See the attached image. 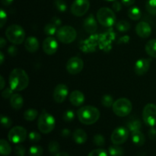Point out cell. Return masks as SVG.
Masks as SVG:
<instances>
[{"instance_id":"cell-1","label":"cell","mask_w":156,"mask_h":156,"mask_svg":"<svg viewBox=\"0 0 156 156\" xmlns=\"http://www.w3.org/2000/svg\"><path fill=\"white\" fill-rule=\"evenodd\" d=\"M29 84V78L27 73L20 68L14 69L9 75V85L14 91H22Z\"/></svg>"},{"instance_id":"cell-2","label":"cell","mask_w":156,"mask_h":156,"mask_svg":"<svg viewBox=\"0 0 156 156\" xmlns=\"http://www.w3.org/2000/svg\"><path fill=\"white\" fill-rule=\"evenodd\" d=\"M77 116L79 121L82 123L91 125L98 120L100 117V111L95 107L87 105L78 110Z\"/></svg>"},{"instance_id":"cell-3","label":"cell","mask_w":156,"mask_h":156,"mask_svg":"<svg viewBox=\"0 0 156 156\" xmlns=\"http://www.w3.org/2000/svg\"><path fill=\"white\" fill-rule=\"evenodd\" d=\"M55 125L56 120L53 116L44 110L38 118L37 126L39 130L44 134H48L54 129Z\"/></svg>"},{"instance_id":"cell-4","label":"cell","mask_w":156,"mask_h":156,"mask_svg":"<svg viewBox=\"0 0 156 156\" xmlns=\"http://www.w3.org/2000/svg\"><path fill=\"white\" fill-rule=\"evenodd\" d=\"M5 36L11 43L15 45H18L24 41L25 32L24 29L18 24H12L6 29Z\"/></svg>"},{"instance_id":"cell-5","label":"cell","mask_w":156,"mask_h":156,"mask_svg":"<svg viewBox=\"0 0 156 156\" xmlns=\"http://www.w3.org/2000/svg\"><path fill=\"white\" fill-rule=\"evenodd\" d=\"M112 109L116 115L120 117H124L130 114L133 109V105L129 99L121 98L114 101Z\"/></svg>"},{"instance_id":"cell-6","label":"cell","mask_w":156,"mask_h":156,"mask_svg":"<svg viewBox=\"0 0 156 156\" xmlns=\"http://www.w3.org/2000/svg\"><path fill=\"white\" fill-rule=\"evenodd\" d=\"M97 19L102 26L112 27L116 22V15L114 11L107 7L101 8L97 12Z\"/></svg>"},{"instance_id":"cell-7","label":"cell","mask_w":156,"mask_h":156,"mask_svg":"<svg viewBox=\"0 0 156 156\" xmlns=\"http://www.w3.org/2000/svg\"><path fill=\"white\" fill-rule=\"evenodd\" d=\"M56 36L60 42L68 44H71L76 40L77 32L76 29L71 26H63L57 30Z\"/></svg>"},{"instance_id":"cell-8","label":"cell","mask_w":156,"mask_h":156,"mask_svg":"<svg viewBox=\"0 0 156 156\" xmlns=\"http://www.w3.org/2000/svg\"><path fill=\"white\" fill-rule=\"evenodd\" d=\"M143 119L144 123L149 126H156V105L148 104L144 107L143 111Z\"/></svg>"},{"instance_id":"cell-9","label":"cell","mask_w":156,"mask_h":156,"mask_svg":"<svg viewBox=\"0 0 156 156\" xmlns=\"http://www.w3.org/2000/svg\"><path fill=\"white\" fill-rule=\"evenodd\" d=\"M9 140L15 144L22 143L27 138V130L21 126H17L10 129L8 134Z\"/></svg>"},{"instance_id":"cell-10","label":"cell","mask_w":156,"mask_h":156,"mask_svg":"<svg viewBox=\"0 0 156 156\" xmlns=\"http://www.w3.org/2000/svg\"><path fill=\"white\" fill-rule=\"evenodd\" d=\"M90 7L89 0H75L71 5V12L76 17L83 16Z\"/></svg>"},{"instance_id":"cell-11","label":"cell","mask_w":156,"mask_h":156,"mask_svg":"<svg viewBox=\"0 0 156 156\" xmlns=\"http://www.w3.org/2000/svg\"><path fill=\"white\" fill-rule=\"evenodd\" d=\"M129 130L124 126H119L113 131L111 134V142L114 145H121L127 140Z\"/></svg>"},{"instance_id":"cell-12","label":"cell","mask_w":156,"mask_h":156,"mask_svg":"<svg viewBox=\"0 0 156 156\" xmlns=\"http://www.w3.org/2000/svg\"><path fill=\"white\" fill-rule=\"evenodd\" d=\"M83 60L77 56L70 58L66 63L67 72L71 75H76L80 73L83 69Z\"/></svg>"},{"instance_id":"cell-13","label":"cell","mask_w":156,"mask_h":156,"mask_svg":"<svg viewBox=\"0 0 156 156\" xmlns=\"http://www.w3.org/2000/svg\"><path fill=\"white\" fill-rule=\"evenodd\" d=\"M69 94V88L65 84H59L53 91V99L56 103H62Z\"/></svg>"},{"instance_id":"cell-14","label":"cell","mask_w":156,"mask_h":156,"mask_svg":"<svg viewBox=\"0 0 156 156\" xmlns=\"http://www.w3.org/2000/svg\"><path fill=\"white\" fill-rule=\"evenodd\" d=\"M152 60L151 59H138L136 62L135 66H134V71L137 76H143L149 71L150 68V64Z\"/></svg>"},{"instance_id":"cell-15","label":"cell","mask_w":156,"mask_h":156,"mask_svg":"<svg viewBox=\"0 0 156 156\" xmlns=\"http://www.w3.org/2000/svg\"><path fill=\"white\" fill-rule=\"evenodd\" d=\"M58 49V43L53 37H48L43 42V50L47 55H53Z\"/></svg>"},{"instance_id":"cell-16","label":"cell","mask_w":156,"mask_h":156,"mask_svg":"<svg viewBox=\"0 0 156 156\" xmlns=\"http://www.w3.org/2000/svg\"><path fill=\"white\" fill-rule=\"evenodd\" d=\"M99 37L97 35H93L88 40L83 41L80 44V48L82 51L89 53L95 50V47L98 43Z\"/></svg>"},{"instance_id":"cell-17","label":"cell","mask_w":156,"mask_h":156,"mask_svg":"<svg viewBox=\"0 0 156 156\" xmlns=\"http://www.w3.org/2000/svg\"><path fill=\"white\" fill-rule=\"evenodd\" d=\"M136 32L140 37L147 38L152 34V28L148 23L145 21H140L136 26Z\"/></svg>"},{"instance_id":"cell-18","label":"cell","mask_w":156,"mask_h":156,"mask_svg":"<svg viewBox=\"0 0 156 156\" xmlns=\"http://www.w3.org/2000/svg\"><path fill=\"white\" fill-rule=\"evenodd\" d=\"M84 29L85 31L88 34H94L95 33L98 29L97 21L94 18V15H89L84 21L83 24Z\"/></svg>"},{"instance_id":"cell-19","label":"cell","mask_w":156,"mask_h":156,"mask_svg":"<svg viewBox=\"0 0 156 156\" xmlns=\"http://www.w3.org/2000/svg\"><path fill=\"white\" fill-rule=\"evenodd\" d=\"M69 101L73 105L76 107H79L85 101V95L82 91L76 90L70 94Z\"/></svg>"},{"instance_id":"cell-20","label":"cell","mask_w":156,"mask_h":156,"mask_svg":"<svg viewBox=\"0 0 156 156\" xmlns=\"http://www.w3.org/2000/svg\"><path fill=\"white\" fill-rule=\"evenodd\" d=\"M24 47L30 53H35L39 49V41L35 37H29L24 41Z\"/></svg>"},{"instance_id":"cell-21","label":"cell","mask_w":156,"mask_h":156,"mask_svg":"<svg viewBox=\"0 0 156 156\" xmlns=\"http://www.w3.org/2000/svg\"><path fill=\"white\" fill-rule=\"evenodd\" d=\"M73 140L77 144L80 145L83 144V143H85L87 141L88 136H87V133H85V130L82 129H77L73 132Z\"/></svg>"},{"instance_id":"cell-22","label":"cell","mask_w":156,"mask_h":156,"mask_svg":"<svg viewBox=\"0 0 156 156\" xmlns=\"http://www.w3.org/2000/svg\"><path fill=\"white\" fill-rule=\"evenodd\" d=\"M10 105L15 110H20L24 105V99L19 94H13L10 98Z\"/></svg>"},{"instance_id":"cell-23","label":"cell","mask_w":156,"mask_h":156,"mask_svg":"<svg viewBox=\"0 0 156 156\" xmlns=\"http://www.w3.org/2000/svg\"><path fill=\"white\" fill-rule=\"evenodd\" d=\"M132 141L136 146H143L146 143V138L143 133L140 130L132 133Z\"/></svg>"},{"instance_id":"cell-24","label":"cell","mask_w":156,"mask_h":156,"mask_svg":"<svg viewBox=\"0 0 156 156\" xmlns=\"http://www.w3.org/2000/svg\"><path fill=\"white\" fill-rule=\"evenodd\" d=\"M146 52L151 57L156 58V39L148 41L145 47Z\"/></svg>"},{"instance_id":"cell-25","label":"cell","mask_w":156,"mask_h":156,"mask_svg":"<svg viewBox=\"0 0 156 156\" xmlns=\"http://www.w3.org/2000/svg\"><path fill=\"white\" fill-rule=\"evenodd\" d=\"M127 129L130 131L131 133L135 132V131L140 130V129L142 128V123L139 119L134 118L131 119L129 121L127 122Z\"/></svg>"},{"instance_id":"cell-26","label":"cell","mask_w":156,"mask_h":156,"mask_svg":"<svg viewBox=\"0 0 156 156\" xmlns=\"http://www.w3.org/2000/svg\"><path fill=\"white\" fill-rule=\"evenodd\" d=\"M0 152L3 156H8L12 152V147L5 140L2 139L0 140Z\"/></svg>"},{"instance_id":"cell-27","label":"cell","mask_w":156,"mask_h":156,"mask_svg":"<svg viewBox=\"0 0 156 156\" xmlns=\"http://www.w3.org/2000/svg\"><path fill=\"white\" fill-rule=\"evenodd\" d=\"M128 17L133 21H138L141 18L142 12L138 7H132L128 10Z\"/></svg>"},{"instance_id":"cell-28","label":"cell","mask_w":156,"mask_h":156,"mask_svg":"<svg viewBox=\"0 0 156 156\" xmlns=\"http://www.w3.org/2000/svg\"><path fill=\"white\" fill-rule=\"evenodd\" d=\"M108 152L111 156H123L124 155V150L119 145H113L110 146Z\"/></svg>"},{"instance_id":"cell-29","label":"cell","mask_w":156,"mask_h":156,"mask_svg":"<svg viewBox=\"0 0 156 156\" xmlns=\"http://www.w3.org/2000/svg\"><path fill=\"white\" fill-rule=\"evenodd\" d=\"M38 115V111L37 110L33 109V108H30L24 111V118L27 121H33L37 118Z\"/></svg>"},{"instance_id":"cell-30","label":"cell","mask_w":156,"mask_h":156,"mask_svg":"<svg viewBox=\"0 0 156 156\" xmlns=\"http://www.w3.org/2000/svg\"><path fill=\"white\" fill-rule=\"evenodd\" d=\"M44 33L48 36H53L57 33V27L53 22L48 23L44 27Z\"/></svg>"},{"instance_id":"cell-31","label":"cell","mask_w":156,"mask_h":156,"mask_svg":"<svg viewBox=\"0 0 156 156\" xmlns=\"http://www.w3.org/2000/svg\"><path fill=\"white\" fill-rule=\"evenodd\" d=\"M116 28L120 32H126L130 29V24L127 21L122 20L116 24Z\"/></svg>"},{"instance_id":"cell-32","label":"cell","mask_w":156,"mask_h":156,"mask_svg":"<svg viewBox=\"0 0 156 156\" xmlns=\"http://www.w3.org/2000/svg\"><path fill=\"white\" fill-rule=\"evenodd\" d=\"M114 103V98L110 94H105L101 98V104L105 108H111L113 106Z\"/></svg>"},{"instance_id":"cell-33","label":"cell","mask_w":156,"mask_h":156,"mask_svg":"<svg viewBox=\"0 0 156 156\" xmlns=\"http://www.w3.org/2000/svg\"><path fill=\"white\" fill-rule=\"evenodd\" d=\"M30 156H41L44 152V149L40 146H32L29 149Z\"/></svg>"},{"instance_id":"cell-34","label":"cell","mask_w":156,"mask_h":156,"mask_svg":"<svg viewBox=\"0 0 156 156\" xmlns=\"http://www.w3.org/2000/svg\"><path fill=\"white\" fill-rule=\"evenodd\" d=\"M146 9L151 15H156V0H148L146 4Z\"/></svg>"},{"instance_id":"cell-35","label":"cell","mask_w":156,"mask_h":156,"mask_svg":"<svg viewBox=\"0 0 156 156\" xmlns=\"http://www.w3.org/2000/svg\"><path fill=\"white\" fill-rule=\"evenodd\" d=\"M60 149V146H59V143L56 141H51L48 145V150L52 155H56L58 153Z\"/></svg>"},{"instance_id":"cell-36","label":"cell","mask_w":156,"mask_h":156,"mask_svg":"<svg viewBox=\"0 0 156 156\" xmlns=\"http://www.w3.org/2000/svg\"><path fill=\"white\" fill-rule=\"evenodd\" d=\"M54 6L60 12H66L67 9V4L64 0H55Z\"/></svg>"},{"instance_id":"cell-37","label":"cell","mask_w":156,"mask_h":156,"mask_svg":"<svg viewBox=\"0 0 156 156\" xmlns=\"http://www.w3.org/2000/svg\"><path fill=\"white\" fill-rule=\"evenodd\" d=\"M93 142L97 146H103L105 143V139L101 134H96L93 138Z\"/></svg>"},{"instance_id":"cell-38","label":"cell","mask_w":156,"mask_h":156,"mask_svg":"<svg viewBox=\"0 0 156 156\" xmlns=\"http://www.w3.org/2000/svg\"><path fill=\"white\" fill-rule=\"evenodd\" d=\"M75 118V113L74 111H71V110H68L64 112L63 115H62V119L64 121L66 122H72Z\"/></svg>"},{"instance_id":"cell-39","label":"cell","mask_w":156,"mask_h":156,"mask_svg":"<svg viewBox=\"0 0 156 156\" xmlns=\"http://www.w3.org/2000/svg\"><path fill=\"white\" fill-rule=\"evenodd\" d=\"M1 123L3 127L8 129V128L12 126V120L9 117H7V116L1 115Z\"/></svg>"},{"instance_id":"cell-40","label":"cell","mask_w":156,"mask_h":156,"mask_svg":"<svg viewBox=\"0 0 156 156\" xmlns=\"http://www.w3.org/2000/svg\"><path fill=\"white\" fill-rule=\"evenodd\" d=\"M28 138L30 142H32V143H37V142H39L41 140V136L38 133L35 132V131H32V132H30L29 133Z\"/></svg>"},{"instance_id":"cell-41","label":"cell","mask_w":156,"mask_h":156,"mask_svg":"<svg viewBox=\"0 0 156 156\" xmlns=\"http://www.w3.org/2000/svg\"><path fill=\"white\" fill-rule=\"evenodd\" d=\"M88 156H108V153L105 149H98L91 151Z\"/></svg>"},{"instance_id":"cell-42","label":"cell","mask_w":156,"mask_h":156,"mask_svg":"<svg viewBox=\"0 0 156 156\" xmlns=\"http://www.w3.org/2000/svg\"><path fill=\"white\" fill-rule=\"evenodd\" d=\"M26 152V149L22 145H17L15 147V153L17 156H24Z\"/></svg>"},{"instance_id":"cell-43","label":"cell","mask_w":156,"mask_h":156,"mask_svg":"<svg viewBox=\"0 0 156 156\" xmlns=\"http://www.w3.org/2000/svg\"><path fill=\"white\" fill-rule=\"evenodd\" d=\"M13 91L14 90L11 87H9V88H7L6 89L3 90L2 92V98L4 99H9L14 94Z\"/></svg>"},{"instance_id":"cell-44","label":"cell","mask_w":156,"mask_h":156,"mask_svg":"<svg viewBox=\"0 0 156 156\" xmlns=\"http://www.w3.org/2000/svg\"><path fill=\"white\" fill-rule=\"evenodd\" d=\"M7 21V14L3 9L0 10V27H3Z\"/></svg>"},{"instance_id":"cell-45","label":"cell","mask_w":156,"mask_h":156,"mask_svg":"<svg viewBox=\"0 0 156 156\" xmlns=\"http://www.w3.org/2000/svg\"><path fill=\"white\" fill-rule=\"evenodd\" d=\"M112 7H113V9H114V11H115V12H119L122 9V4L120 2L114 1V3H113Z\"/></svg>"},{"instance_id":"cell-46","label":"cell","mask_w":156,"mask_h":156,"mask_svg":"<svg viewBox=\"0 0 156 156\" xmlns=\"http://www.w3.org/2000/svg\"><path fill=\"white\" fill-rule=\"evenodd\" d=\"M8 53L10 56H15L17 55V53H18V49L16 48V47L15 46H11L9 47V48L8 49Z\"/></svg>"},{"instance_id":"cell-47","label":"cell","mask_w":156,"mask_h":156,"mask_svg":"<svg viewBox=\"0 0 156 156\" xmlns=\"http://www.w3.org/2000/svg\"><path fill=\"white\" fill-rule=\"evenodd\" d=\"M149 137L150 140H156V129L152 127L149 131Z\"/></svg>"},{"instance_id":"cell-48","label":"cell","mask_w":156,"mask_h":156,"mask_svg":"<svg viewBox=\"0 0 156 156\" xmlns=\"http://www.w3.org/2000/svg\"><path fill=\"white\" fill-rule=\"evenodd\" d=\"M51 22H53L56 27H59L61 25V24H62V20L59 18H58V17H53L51 20Z\"/></svg>"},{"instance_id":"cell-49","label":"cell","mask_w":156,"mask_h":156,"mask_svg":"<svg viewBox=\"0 0 156 156\" xmlns=\"http://www.w3.org/2000/svg\"><path fill=\"white\" fill-rule=\"evenodd\" d=\"M71 134V131L69 129H63L62 131H61V136L64 138H67L69 137Z\"/></svg>"},{"instance_id":"cell-50","label":"cell","mask_w":156,"mask_h":156,"mask_svg":"<svg viewBox=\"0 0 156 156\" xmlns=\"http://www.w3.org/2000/svg\"><path fill=\"white\" fill-rule=\"evenodd\" d=\"M121 2L125 6H130L135 3V0H121Z\"/></svg>"},{"instance_id":"cell-51","label":"cell","mask_w":156,"mask_h":156,"mask_svg":"<svg viewBox=\"0 0 156 156\" xmlns=\"http://www.w3.org/2000/svg\"><path fill=\"white\" fill-rule=\"evenodd\" d=\"M14 0H1L2 5H4L5 6H9L13 2Z\"/></svg>"},{"instance_id":"cell-52","label":"cell","mask_w":156,"mask_h":156,"mask_svg":"<svg viewBox=\"0 0 156 156\" xmlns=\"http://www.w3.org/2000/svg\"><path fill=\"white\" fill-rule=\"evenodd\" d=\"M0 82H1V85H0V89L3 90L5 85V79L2 76H0Z\"/></svg>"},{"instance_id":"cell-53","label":"cell","mask_w":156,"mask_h":156,"mask_svg":"<svg viewBox=\"0 0 156 156\" xmlns=\"http://www.w3.org/2000/svg\"><path fill=\"white\" fill-rule=\"evenodd\" d=\"M6 45V41L4 39V38L2 37L1 39H0V47H1V49H3L5 47V46Z\"/></svg>"},{"instance_id":"cell-54","label":"cell","mask_w":156,"mask_h":156,"mask_svg":"<svg viewBox=\"0 0 156 156\" xmlns=\"http://www.w3.org/2000/svg\"><path fill=\"white\" fill-rule=\"evenodd\" d=\"M54 156H69L67 152H59L58 153H56V155H54Z\"/></svg>"},{"instance_id":"cell-55","label":"cell","mask_w":156,"mask_h":156,"mask_svg":"<svg viewBox=\"0 0 156 156\" xmlns=\"http://www.w3.org/2000/svg\"><path fill=\"white\" fill-rule=\"evenodd\" d=\"M4 62V54H3L2 52H0V63L2 64Z\"/></svg>"},{"instance_id":"cell-56","label":"cell","mask_w":156,"mask_h":156,"mask_svg":"<svg viewBox=\"0 0 156 156\" xmlns=\"http://www.w3.org/2000/svg\"><path fill=\"white\" fill-rule=\"evenodd\" d=\"M124 39H125V37H123V38H122L121 40H122V41H123V40H124ZM124 42H125V43H127L128 41H124Z\"/></svg>"},{"instance_id":"cell-57","label":"cell","mask_w":156,"mask_h":156,"mask_svg":"<svg viewBox=\"0 0 156 156\" xmlns=\"http://www.w3.org/2000/svg\"><path fill=\"white\" fill-rule=\"evenodd\" d=\"M105 1H108V2H112V1H116V0H105Z\"/></svg>"}]
</instances>
